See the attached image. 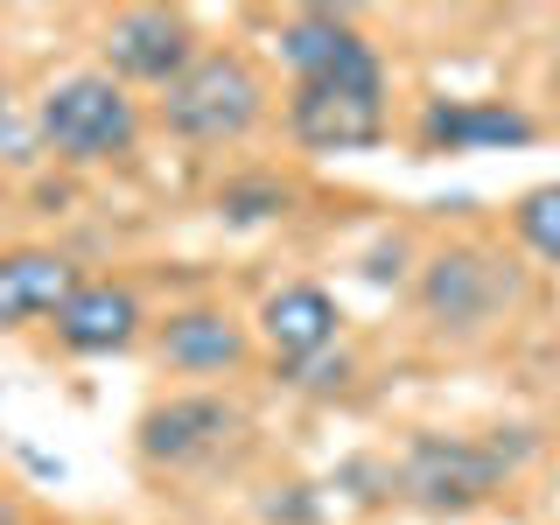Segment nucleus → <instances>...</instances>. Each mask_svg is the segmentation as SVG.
<instances>
[{"label":"nucleus","mask_w":560,"mask_h":525,"mask_svg":"<svg viewBox=\"0 0 560 525\" xmlns=\"http://www.w3.org/2000/svg\"><path fill=\"white\" fill-rule=\"evenodd\" d=\"M197 57H203L197 28L168 8H127V14L105 22V78H119V84H154V92H168Z\"/></svg>","instance_id":"39448f33"},{"label":"nucleus","mask_w":560,"mask_h":525,"mask_svg":"<svg viewBox=\"0 0 560 525\" xmlns=\"http://www.w3.org/2000/svg\"><path fill=\"white\" fill-rule=\"evenodd\" d=\"M525 448H504V442H469V434H420L399 463V490L434 518H463L490 504L504 483H512Z\"/></svg>","instance_id":"7ed1b4c3"},{"label":"nucleus","mask_w":560,"mask_h":525,"mask_svg":"<svg viewBox=\"0 0 560 525\" xmlns=\"http://www.w3.org/2000/svg\"><path fill=\"white\" fill-rule=\"evenodd\" d=\"M288 127L315 154H358L385 140V63L378 49H358L329 78H294L288 92Z\"/></svg>","instance_id":"f257e3e1"},{"label":"nucleus","mask_w":560,"mask_h":525,"mask_svg":"<svg viewBox=\"0 0 560 525\" xmlns=\"http://www.w3.org/2000/svg\"><path fill=\"white\" fill-rule=\"evenodd\" d=\"M267 113V78L238 57V49H203L197 63L162 92V127L175 140H197V148H224L245 140Z\"/></svg>","instance_id":"f03ea898"},{"label":"nucleus","mask_w":560,"mask_h":525,"mask_svg":"<svg viewBox=\"0 0 560 525\" xmlns=\"http://www.w3.org/2000/svg\"><path fill=\"white\" fill-rule=\"evenodd\" d=\"M420 294H428V315H442L455 329H477L498 302H512V280L483 253H442L428 267V280H420Z\"/></svg>","instance_id":"9b49d317"},{"label":"nucleus","mask_w":560,"mask_h":525,"mask_svg":"<svg viewBox=\"0 0 560 525\" xmlns=\"http://www.w3.org/2000/svg\"><path fill=\"white\" fill-rule=\"evenodd\" d=\"M133 337H140V302L119 280H78L70 302L57 308V343L78 350V358H113Z\"/></svg>","instance_id":"1a4fd4ad"},{"label":"nucleus","mask_w":560,"mask_h":525,"mask_svg":"<svg viewBox=\"0 0 560 525\" xmlns=\"http://www.w3.org/2000/svg\"><path fill=\"white\" fill-rule=\"evenodd\" d=\"M0 525H14V512H8V504H0Z\"/></svg>","instance_id":"f3484780"},{"label":"nucleus","mask_w":560,"mask_h":525,"mask_svg":"<svg viewBox=\"0 0 560 525\" xmlns=\"http://www.w3.org/2000/svg\"><path fill=\"white\" fill-rule=\"evenodd\" d=\"M232 428H238V413L218 393H183L168 407H148V420H140V455L162 463V469H189V463H203V455H218L232 442Z\"/></svg>","instance_id":"423d86ee"},{"label":"nucleus","mask_w":560,"mask_h":525,"mask_svg":"<svg viewBox=\"0 0 560 525\" xmlns=\"http://www.w3.org/2000/svg\"><path fill=\"white\" fill-rule=\"evenodd\" d=\"M273 210H288V189L280 183H232L224 189V218H238V224L273 218Z\"/></svg>","instance_id":"2eb2a0df"},{"label":"nucleus","mask_w":560,"mask_h":525,"mask_svg":"<svg viewBox=\"0 0 560 525\" xmlns=\"http://www.w3.org/2000/svg\"><path fill=\"white\" fill-rule=\"evenodd\" d=\"M539 127L504 98H434L420 113V148L428 154H477V148H525Z\"/></svg>","instance_id":"6e6552de"},{"label":"nucleus","mask_w":560,"mask_h":525,"mask_svg":"<svg viewBox=\"0 0 560 525\" xmlns=\"http://www.w3.org/2000/svg\"><path fill=\"white\" fill-rule=\"evenodd\" d=\"M162 358L175 364V372H232V364L245 358V329L232 323L224 308H183L162 323Z\"/></svg>","instance_id":"f8f14e48"},{"label":"nucleus","mask_w":560,"mask_h":525,"mask_svg":"<svg viewBox=\"0 0 560 525\" xmlns=\"http://www.w3.org/2000/svg\"><path fill=\"white\" fill-rule=\"evenodd\" d=\"M43 140L63 154V162H113V154L133 148L140 113L127 98V84L105 78V70H78V78L49 84L43 92Z\"/></svg>","instance_id":"20e7f679"},{"label":"nucleus","mask_w":560,"mask_h":525,"mask_svg":"<svg viewBox=\"0 0 560 525\" xmlns=\"http://www.w3.org/2000/svg\"><path fill=\"white\" fill-rule=\"evenodd\" d=\"M78 288V267L49 245H14L0 253V329H28L43 315H57Z\"/></svg>","instance_id":"9d476101"},{"label":"nucleus","mask_w":560,"mask_h":525,"mask_svg":"<svg viewBox=\"0 0 560 525\" xmlns=\"http://www.w3.org/2000/svg\"><path fill=\"white\" fill-rule=\"evenodd\" d=\"M512 232L533 259H547V267H560V183H539L525 189V197L512 203Z\"/></svg>","instance_id":"4468645a"},{"label":"nucleus","mask_w":560,"mask_h":525,"mask_svg":"<svg viewBox=\"0 0 560 525\" xmlns=\"http://www.w3.org/2000/svg\"><path fill=\"white\" fill-rule=\"evenodd\" d=\"M337 294L315 288V280H294V288H273L267 302H259V337H267V350L280 364H315L329 358V343H337Z\"/></svg>","instance_id":"0eeeda50"},{"label":"nucleus","mask_w":560,"mask_h":525,"mask_svg":"<svg viewBox=\"0 0 560 525\" xmlns=\"http://www.w3.org/2000/svg\"><path fill=\"white\" fill-rule=\"evenodd\" d=\"M358 49H372V43H364L358 22L337 14V8H308L280 28V57H288L294 78H329V70H343Z\"/></svg>","instance_id":"ddd939ff"},{"label":"nucleus","mask_w":560,"mask_h":525,"mask_svg":"<svg viewBox=\"0 0 560 525\" xmlns=\"http://www.w3.org/2000/svg\"><path fill=\"white\" fill-rule=\"evenodd\" d=\"M0 119H8V70H0Z\"/></svg>","instance_id":"dca6fc26"}]
</instances>
